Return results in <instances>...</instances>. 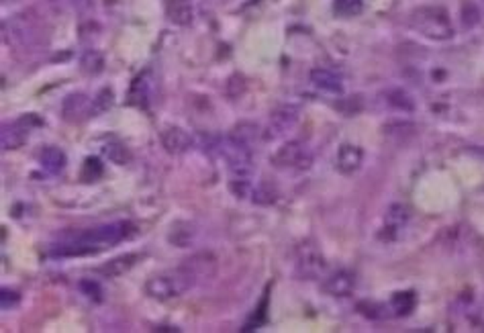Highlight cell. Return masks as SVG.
I'll return each instance as SVG.
<instances>
[{"label":"cell","mask_w":484,"mask_h":333,"mask_svg":"<svg viewBox=\"0 0 484 333\" xmlns=\"http://www.w3.org/2000/svg\"><path fill=\"white\" fill-rule=\"evenodd\" d=\"M127 230L129 223H110V225H101L94 230L82 231L80 235H76L70 241H63L60 246H53L51 253L53 256H90V253H98V251L106 250L119 241H123L127 237Z\"/></svg>","instance_id":"6da1fadb"},{"label":"cell","mask_w":484,"mask_h":333,"mask_svg":"<svg viewBox=\"0 0 484 333\" xmlns=\"http://www.w3.org/2000/svg\"><path fill=\"white\" fill-rule=\"evenodd\" d=\"M194 284H196V278L184 266H178L174 270L158 272L149 276L146 282V292L155 301H172V299H180L182 294H186Z\"/></svg>","instance_id":"7a4b0ae2"},{"label":"cell","mask_w":484,"mask_h":333,"mask_svg":"<svg viewBox=\"0 0 484 333\" xmlns=\"http://www.w3.org/2000/svg\"><path fill=\"white\" fill-rule=\"evenodd\" d=\"M409 25L427 39L447 42L454 37V27L447 11L442 6H419L409 15Z\"/></svg>","instance_id":"3957f363"},{"label":"cell","mask_w":484,"mask_h":333,"mask_svg":"<svg viewBox=\"0 0 484 333\" xmlns=\"http://www.w3.org/2000/svg\"><path fill=\"white\" fill-rule=\"evenodd\" d=\"M270 162L280 170H309L313 166V153L300 142H286L274 151Z\"/></svg>","instance_id":"277c9868"},{"label":"cell","mask_w":484,"mask_h":333,"mask_svg":"<svg viewBox=\"0 0 484 333\" xmlns=\"http://www.w3.org/2000/svg\"><path fill=\"white\" fill-rule=\"evenodd\" d=\"M296 276L302 280H317L325 272V258L313 241H302L296 248Z\"/></svg>","instance_id":"5b68a950"},{"label":"cell","mask_w":484,"mask_h":333,"mask_svg":"<svg viewBox=\"0 0 484 333\" xmlns=\"http://www.w3.org/2000/svg\"><path fill=\"white\" fill-rule=\"evenodd\" d=\"M4 35H6V42L15 47H29L37 39L35 25L27 15H15L13 19L4 21Z\"/></svg>","instance_id":"8992f818"},{"label":"cell","mask_w":484,"mask_h":333,"mask_svg":"<svg viewBox=\"0 0 484 333\" xmlns=\"http://www.w3.org/2000/svg\"><path fill=\"white\" fill-rule=\"evenodd\" d=\"M33 117H35V115H25L19 121H13V123L2 125L0 142H2V149H4V151H15V149H19V147L27 144L29 131H31V123H37Z\"/></svg>","instance_id":"52a82bcc"},{"label":"cell","mask_w":484,"mask_h":333,"mask_svg":"<svg viewBox=\"0 0 484 333\" xmlns=\"http://www.w3.org/2000/svg\"><path fill=\"white\" fill-rule=\"evenodd\" d=\"M62 117L68 123H82L92 117V99L84 92H72L63 99Z\"/></svg>","instance_id":"ba28073f"},{"label":"cell","mask_w":484,"mask_h":333,"mask_svg":"<svg viewBox=\"0 0 484 333\" xmlns=\"http://www.w3.org/2000/svg\"><path fill=\"white\" fill-rule=\"evenodd\" d=\"M356 289V274L350 270H337L333 274H329L323 282V291L331 296H350Z\"/></svg>","instance_id":"9c48e42d"},{"label":"cell","mask_w":484,"mask_h":333,"mask_svg":"<svg viewBox=\"0 0 484 333\" xmlns=\"http://www.w3.org/2000/svg\"><path fill=\"white\" fill-rule=\"evenodd\" d=\"M160 139H162V146H164V149H166L168 153H174V156L189 151L190 146H192V137H190L189 131L176 125L166 127V129L162 131Z\"/></svg>","instance_id":"30bf717a"},{"label":"cell","mask_w":484,"mask_h":333,"mask_svg":"<svg viewBox=\"0 0 484 333\" xmlns=\"http://www.w3.org/2000/svg\"><path fill=\"white\" fill-rule=\"evenodd\" d=\"M311 82L319 90L329 92V94H341L343 92V78L337 72L327 70V68H315L311 72Z\"/></svg>","instance_id":"8fae6325"},{"label":"cell","mask_w":484,"mask_h":333,"mask_svg":"<svg viewBox=\"0 0 484 333\" xmlns=\"http://www.w3.org/2000/svg\"><path fill=\"white\" fill-rule=\"evenodd\" d=\"M298 121V111L295 106H280L276 108L270 117V135L278 137L284 135L286 131H291Z\"/></svg>","instance_id":"7c38bea8"},{"label":"cell","mask_w":484,"mask_h":333,"mask_svg":"<svg viewBox=\"0 0 484 333\" xmlns=\"http://www.w3.org/2000/svg\"><path fill=\"white\" fill-rule=\"evenodd\" d=\"M364 162V151L358 146H341L337 151V170L345 176L358 172Z\"/></svg>","instance_id":"4fadbf2b"},{"label":"cell","mask_w":484,"mask_h":333,"mask_svg":"<svg viewBox=\"0 0 484 333\" xmlns=\"http://www.w3.org/2000/svg\"><path fill=\"white\" fill-rule=\"evenodd\" d=\"M409 223V208L405 205H393V207L386 211V217H384V233H386V239H395L399 237V233Z\"/></svg>","instance_id":"5bb4252c"},{"label":"cell","mask_w":484,"mask_h":333,"mask_svg":"<svg viewBox=\"0 0 484 333\" xmlns=\"http://www.w3.org/2000/svg\"><path fill=\"white\" fill-rule=\"evenodd\" d=\"M182 266H184L196 280H200V278H209V276L215 274L217 260L212 258L211 253H196V256H192L189 260H184Z\"/></svg>","instance_id":"9a60e30c"},{"label":"cell","mask_w":484,"mask_h":333,"mask_svg":"<svg viewBox=\"0 0 484 333\" xmlns=\"http://www.w3.org/2000/svg\"><path fill=\"white\" fill-rule=\"evenodd\" d=\"M166 17L178 27H189L194 19L192 2L190 0H168L166 4Z\"/></svg>","instance_id":"2e32d148"},{"label":"cell","mask_w":484,"mask_h":333,"mask_svg":"<svg viewBox=\"0 0 484 333\" xmlns=\"http://www.w3.org/2000/svg\"><path fill=\"white\" fill-rule=\"evenodd\" d=\"M139 262V256L137 253H125V256H119V258H113L108 260L106 264H103L98 272L106 276V278H117V276H123L125 272H129L135 264Z\"/></svg>","instance_id":"e0dca14e"},{"label":"cell","mask_w":484,"mask_h":333,"mask_svg":"<svg viewBox=\"0 0 484 333\" xmlns=\"http://www.w3.org/2000/svg\"><path fill=\"white\" fill-rule=\"evenodd\" d=\"M196 239V227L189 221H178L172 225L168 233V241L176 248H189Z\"/></svg>","instance_id":"ac0fdd59"},{"label":"cell","mask_w":484,"mask_h":333,"mask_svg":"<svg viewBox=\"0 0 484 333\" xmlns=\"http://www.w3.org/2000/svg\"><path fill=\"white\" fill-rule=\"evenodd\" d=\"M39 164H42V168L47 174L56 176V174L63 172V168L68 164V158H65V153L60 147H45L42 156H39Z\"/></svg>","instance_id":"d6986e66"},{"label":"cell","mask_w":484,"mask_h":333,"mask_svg":"<svg viewBox=\"0 0 484 333\" xmlns=\"http://www.w3.org/2000/svg\"><path fill=\"white\" fill-rule=\"evenodd\" d=\"M149 90H151V82H149V72H144L141 76H137L131 90H129V103L135 106H146L149 101Z\"/></svg>","instance_id":"ffe728a7"},{"label":"cell","mask_w":484,"mask_h":333,"mask_svg":"<svg viewBox=\"0 0 484 333\" xmlns=\"http://www.w3.org/2000/svg\"><path fill=\"white\" fill-rule=\"evenodd\" d=\"M415 305H417V299L411 291L395 292L393 299H390V311L395 313L397 317H407L409 313L415 309Z\"/></svg>","instance_id":"44dd1931"},{"label":"cell","mask_w":484,"mask_h":333,"mask_svg":"<svg viewBox=\"0 0 484 333\" xmlns=\"http://www.w3.org/2000/svg\"><path fill=\"white\" fill-rule=\"evenodd\" d=\"M80 68H82V72H84L86 76H96V74H101L103 68H105V58H103V54L96 51V49H88L84 56L80 58Z\"/></svg>","instance_id":"7402d4cb"},{"label":"cell","mask_w":484,"mask_h":333,"mask_svg":"<svg viewBox=\"0 0 484 333\" xmlns=\"http://www.w3.org/2000/svg\"><path fill=\"white\" fill-rule=\"evenodd\" d=\"M386 103H388V106H393V108H397V111H402V113L415 111L413 99H411L405 90H400V88H395V90H388V92H386Z\"/></svg>","instance_id":"603a6c76"},{"label":"cell","mask_w":484,"mask_h":333,"mask_svg":"<svg viewBox=\"0 0 484 333\" xmlns=\"http://www.w3.org/2000/svg\"><path fill=\"white\" fill-rule=\"evenodd\" d=\"M362 11H364V2L362 0H336V4H333V13L341 19L358 17Z\"/></svg>","instance_id":"cb8c5ba5"},{"label":"cell","mask_w":484,"mask_h":333,"mask_svg":"<svg viewBox=\"0 0 484 333\" xmlns=\"http://www.w3.org/2000/svg\"><path fill=\"white\" fill-rule=\"evenodd\" d=\"M113 104H115V92H113V88H103V90L92 99V117L108 113Z\"/></svg>","instance_id":"d4e9b609"},{"label":"cell","mask_w":484,"mask_h":333,"mask_svg":"<svg viewBox=\"0 0 484 333\" xmlns=\"http://www.w3.org/2000/svg\"><path fill=\"white\" fill-rule=\"evenodd\" d=\"M278 199V192L272 184L268 182H260L257 187H253L252 192V201L255 205H274Z\"/></svg>","instance_id":"484cf974"},{"label":"cell","mask_w":484,"mask_h":333,"mask_svg":"<svg viewBox=\"0 0 484 333\" xmlns=\"http://www.w3.org/2000/svg\"><path fill=\"white\" fill-rule=\"evenodd\" d=\"M105 156L113 162V164H119V166H123L125 162H129V151H127V147L123 146V144H119V142L106 144Z\"/></svg>","instance_id":"4316f807"},{"label":"cell","mask_w":484,"mask_h":333,"mask_svg":"<svg viewBox=\"0 0 484 333\" xmlns=\"http://www.w3.org/2000/svg\"><path fill=\"white\" fill-rule=\"evenodd\" d=\"M103 176V162L98 158H88L82 168V180L84 182H94Z\"/></svg>","instance_id":"83f0119b"},{"label":"cell","mask_w":484,"mask_h":333,"mask_svg":"<svg viewBox=\"0 0 484 333\" xmlns=\"http://www.w3.org/2000/svg\"><path fill=\"white\" fill-rule=\"evenodd\" d=\"M78 289H80V292H82L84 296H88L90 301H96V303L103 301V289H101V284L94 282V280H88V278L80 280Z\"/></svg>","instance_id":"f1b7e54d"},{"label":"cell","mask_w":484,"mask_h":333,"mask_svg":"<svg viewBox=\"0 0 484 333\" xmlns=\"http://www.w3.org/2000/svg\"><path fill=\"white\" fill-rule=\"evenodd\" d=\"M480 21V13H478V8L472 4V2H468V4H464L462 6V23L464 27H474L476 23Z\"/></svg>","instance_id":"f546056e"},{"label":"cell","mask_w":484,"mask_h":333,"mask_svg":"<svg viewBox=\"0 0 484 333\" xmlns=\"http://www.w3.org/2000/svg\"><path fill=\"white\" fill-rule=\"evenodd\" d=\"M19 301H21V296H19L15 291L2 289V292H0V307H2V311L15 309V307L19 305Z\"/></svg>","instance_id":"4dcf8cb0"},{"label":"cell","mask_w":484,"mask_h":333,"mask_svg":"<svg viewBox=\"0 0 484 333\" xmlns=\"http://www.w3.org/2000/svg\"><path fill=\"white\" fill-rule=\"evenodd\" d=\"M74 4H76V8H78V11H86V8H90V0H74Z\"/></svg>","instance_id":"1f68e13d"},{"label":"cell","mask_w":484,"mask_h":333,"mask_svg":"<svg viewBox=\"0 0 484 333\" xmlns=\"http://www.w3.org/2000/svg\"><path fill=\"white\" fill-rule=\"evenodd\" d=\"M4 2H8V0H4Z\"/></svg>","instance_id":"d6a6232c"}]
</instances>
